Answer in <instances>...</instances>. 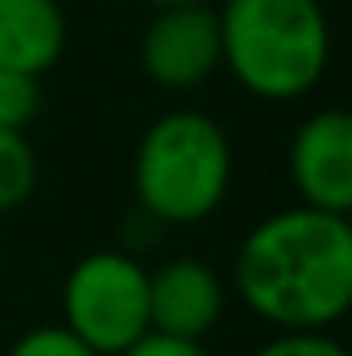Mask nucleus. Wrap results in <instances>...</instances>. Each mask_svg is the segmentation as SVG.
I'll list each match as a JSON object with an SVG mask.
<instances>
[{"label":"nucleus","instance_id":"obj_1","mask_svg":"<svg viewBox=\"0 0 352 356\" xmlns=\"http://www.w3.org/2000/svg\"><path fill=\"white\" fill-rule=\"evenodd\" d=\"M232 294L278 332H328L352 307L349 216L307 203L249 228L232 257Z\"/></svg>","mask_w":352,"mask_h":356},{"label":"nucleus","instance_id":"obj_2","mask_svg":"<svg viewBox=\"0 0 352 356\" xmlns=\"http://www.w3.org/2000/svg\"><path fill=\"white\" fill-rule=\"evenodd\" d=\"M220 67L265 104L303 99L332 58V25L319 0H224Z\"/></svg>","mask_w":352,"mask_h":356},{"label":"nucleus","instance_id":"obj_3","mask_svg":"<svg viewBox=\"0 0 352 356\" xmlns=\"http://www.w3.org/2000/svg\"><path fill=\"white\" fill-rule=\"evenodd\" d=\"M232 186V141L216 116L175 108L150 120L133 154L137 211L158 228L207 220Z\"/></svg>","mask_w":352,"mask_h":356},{"label":"nucleus","instance_id":"obj_4","mask_svg":"<svg viewBox=\"0 0 352 356\" xmlns=\"http://www.w3.org/2000/svg\"><path fill=\"white\" fill-rule=\"evenodd\" d=\"M63 327L91 353L120 356L150 332V269L125 249L79 257L63 282Z\"/></svg>","mask_w":352,"mask_h":356},{"label":"nucleus","instance_id":"obj_5","mask_svg":"<svg viewBox=\"0 0 352 356\" xmlns=\"http://www.w3.org/2000/svg\"><path fill=\"white\" fill-rule=\"evenodd\" d=\"M141 71L166 91H195L220 71L216 4L154 8L141 33Z\"/></svg>","mask_w":352,"mask_h":356},{"label":"nucleus","instance_id":"obj_6","mask_svg":"<svg viewBox=\"0 0 352 356\" xmlns=\"http://www.w3.org/2000/svg\"><path fill=\"white\" fill-rule=\"evenodd\" d=\"M286 170L298 203L349 216L352 207V116L344 108L311 112L286 149Z\"/></svg>","mask_w":352,"mask_h":356},{"label":"nucleus","instance_id":"obj_7","mask_svg":"<svg viewBox=\"0 0 352 356\" xmlns=\"http://www.w3.org/2000/svg\"><path fill=\"white\" fill-rule=\"evenodd\" d=\"M228 307V282L203 257H170L150 273V332L207 340Z\"/></svg>","mask_w":352,"mask_h":356},{"label":"nucleus","instance_id":"obj_8","mask_svg":"<svg viewBox=\"0 0 352 356\" xmlns=\"http://www.w3.org/2000/svg\"><path fill=\"white\" fill-rule=\"evenodd\" d=\"M67 50V13L58 0H0V67L46 75Z\"/></svg>","mask_w":352,"mask_h":356},{"label":"nucleus","instance_id":"obj_9","mask_svg":"<svg viewBox=\"0 0 352 356\" xmlns=\"http://www.w3.org/2000/svg\"><path fill=\"white\" fill-rule=\"evenodd\" d=\"M38 186V154L21 129H0V211L21 207Z\"/></svg>","mask_w":352,"mask_h":356},{"label":"nucleus","instance_id":"obj_10","mask_svg":"<svg viewBox=\"0 0 352 356\" xmlns=\"http://www.w3.org/2000/svg\"><path fill=\"white\" fill-rule=\"evenodd\" d=\"M42 112V79L0 67V129H21Z\"/></svg>","mask_w":352,"mask_h":356},{"label":"nucleus","instance_id":"obj_11","mask_svg":"<svg viewBox=\"0 0 352 356\" xmlns=\"http://www.w3.org/2000/svg\"><path fill=\"white\" fill-rule=\"evenodd\" d=\"M4 356H99V353H91L88 344L75 332H67L63 323H38V327L21 332Z\"/></svg>","mask_w":352,"mask_h":356},{"label":"nucleus","instance_id":"obj_12","mask_svg":"<svg viewBox=\"0 0 352 356\" xmlns=\"http://www.w3.org/2000/svg\"><path fill=\"white\" fill-rule=\"evenodd\" d=\"M253 356H349L332 332H278Z\"/></svg>","mask_w":352,"mask_h":356},{"label":"nucleus","instance_id":"obj_13","mask_svg":"<svg viewBox=\"0 0 352 356\" xmlns=\"http://www.w3.org/2000/svg\"><path fill=\"white\" fill-rule=\"evenodd\" d=\"M120 356H211V353L203 348V340H175V336L145 332L133 348H125Z\"/></svg>","mask_w":352,"mask_h":356},{"label":"nucleus","instance_id":"obj_14","mask_svg":"<svg viewBox=\"0 0 352 356\" xmlns=\"http://www.w3.org/2000/svg\"><path fill=\"white\" fill-rule=\"evenodd\" d=\"M150 8H178V4H211V0H145Z\"/></svg>","mask_w":352,"mask_h":356}]
</instances>
